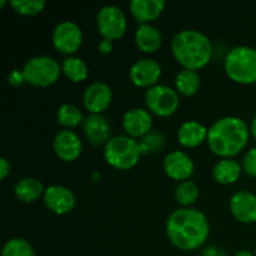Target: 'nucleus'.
<instances>
[{
    "label": "nucleus",
    "instance_id": "f257e3e1",
    "mask_svg": "<svg viewBox=\"0 0 256 256\" xmlns=\"http://www.w3.org/2000/svg\"><path fill=\"white\" fill-rule=\"evenodd\" d=\"M206 216L200 210L184 208L175 210L166 222V234L176 248L186 252L199 249L209 238Z\"/></svg>",
    "mask_w": 256,
    "mask_h": 256
},
{
    "label": "nucleus",
    "instance_id": "f03ea898",
    "mask_svg": "<svg viewBox=\"0 0 256 256\" xmlns=\"http://www.w3.org/2000/svg\"><path fill=\"white\" fill-rule=\"evenodd\" d=\"M249 140V128L242 119L226 116L216 120L208 132V144L216 155L230 158L239 154Z\"/></svg>",
    "mask_w": 256,
    "mask_h": 256
},
{
    "label": "nucleus",
    "instance_id": "7ed1b4c3",
    "mask_svg": "<svg viewBox=\"0 0 256 256\" xmlns=\"http://www.w3.org/2000/svg\"><path fill=\"white\" fill-rule=\"evenodd\" d=\"M172 55L185 69L198 70L212 59V45L209 38L198 30H182L172 42Z\"/></svg>",
    "mask_w": 256,
    "mask_h": 256
},
{
    "label": "nucleus",
    "instance_id": "20e7f679",
    "mask_svg": "<svg viewBox=\"0 0 256 256\" xmlns=\"http://www.w3.org/2000/svg\"><path fill=\"white\" fill-rule=\"evenodd\" d=\"M228 76L240 84L256 82V49L236 46L230 50L225 59Z\"/></svg>",
    "mask_w": 256,
    "mask_h": 256
},
{
    "label": "nucleus",
    "instance_id": "39448f33",
    "mask_svg": "<svg viewBox=\"0 0 256 256\" xmlns=\"http://www.w3.org/2000/svg\"><path fill=\"white\" fill-rule=\"evenodd\" d=\"M104 155L108 164L115 169H132L138 164L142 155L140 142H138L134 138L125 135L112 138L105 146Z\"/></svg>",
    "mask_w": 256,
    "mask_h": 256
},
{
    "label": "nucleus",
    "instance_id": "423d86ee",
    "mask_svg": "<svg viewBox=\"0 0 256 256\" xmlns=\"http://www.w3.org/2000/svg\"><path fill=\"white\" fill-rule=\"evenodd\" d=\"M62 72L59 62L46 55L32 58L22 68L25 82L40 88L50 86L56 82Z\"/></svg>",
    "mask_w": 256,
    "mask_h": 256
},
{
    "label": "nucleus",
    "instance_id": "0eeeda50",
    "mask_svg": "<svg viewBox=\"0 0 256 256\" xmlns=\"http://www.w3.org/2000/svg\"><path fill=\"white\" fill-rule=\"evenodd\" d=\"M148 109L158 116H170L179 108L176 92L166 85H154L145 92Z\"/></svg>",
    "mask_w": 256,
    "mask_h": 256
},
{
    "label": "nucleus",
    "instance_id": "6e6552de",
    "mask_svg": "<svg viewBox=\"0 0 256 256\" xmlns=\"http://www.w3.org/2000/svg\"><path fill=\"white\" fill-rule=\"evenodd\" d=\"M96 22L100 34L110 42L120 39L126 30V16L122 10L115 5L102 6L98 12Z\"/></svg>",
    "mask_w": 256,
    "mask_h": 256
},
{
    "label": "nucleus",
    "instance_id": "1a4fd4ad",
    "mask_svg": "<svg viewBox=\"0 0 256 256\" xmlns=\"http://www.w3.org/2000/svg\"><path fill=\"white\" fill-rule=\"evenodd\" d=\"M82 42V32L78 24L72 22H62L56 25L52 32V44L62 54H72Z\"/></svg>",
    "mask_w": 256,
    "mask_h": 256
},
{
    "label": "nucleus",
    "instance_id": "9d476101",
    "mask_svg": "<svg viewBox=\"0 0 256 256\" xmlns=\"http://www.w3.org/2000/svg\"><path fill=\"white\" fill-rule=\"evenodd\" d=\"M162 76L160 64L154 59L144 58L132 64L130 69V79L132 84L139 88H152L158 82Z\"/></svg>",
    "mask_w": 256,
    "mask_h": 256
},
{
    "label": "nucleus",
    "instance_id": "9b49d317",
    "mask_svg": "<svg viewBox=\"0 0 256 256\" xmlns=\"http://www.w3.org/2000/svg\"><path fill=\"white\" fill-rule=\"evenodd\" d=\"M44 202L48 209L58 215L70 212L75 206V196L72 190L60 185H52L45 189Z\"/></svg>",
    "mask_w": 256,
    "mask_h": 256
},
{
    "label": "nucleus",
    "instance_id": "f8f14e48",
    "mask_svg": "<svg viewBox=\"0 0 256 256\" xmlns=\"http://www.w3.org/2000/svg\"><path fill=\"white\" fill-rule=\"evenodd\" d=\"M82 144L72 130H62L54 138L55 154L64 162H74L82 154Z\"/></svg>",
    "mask_w": 256,
    "mask_h": 256
},
{
    "label": "nucleus",
    "instance_id": "ddd939ff",
    "mask_svg": "<svg viewBox=\"0 0 256 256\" xmlns=\"http://www.w3.org/2000/svg\"><path fill=\"white\" fill-rule=\"evenodd\" d=\"M112 99V89L105 82H92L84 92V106L92 114H100L110 105Z\"/></svg>",
    "mask_w": 256,
    "mask_h": 256
},
{
    "label": "nucleus",
    "instance_id": "4468645a",
    "mask_svg": "<svg viewBox=\"0 0 256 256\" xmlns=\"http://www.w3.org/2000/svg\"><path fill=\"white\" fill-rule=\"evenodd\" d=\"M230 210L235 219L250 224L256 222V196L249 192H235L230 200Z\"/></svg>",
    "mask_w": 256,
    "mask_h": 256
},
{
    "label": "nucleus",
    "instance_id": "2eb2a0df",
    "mask_svg": "<svg viewBox=\"0 0 256 256\" xmlns=\"http://www.w3.org/2000/svg\"><path fill=\"white\" fill-rule=\"evenodd\" d=\"M164 170L174 180H186L194 172V162L185 152L176 150L166 155L164 159Z\"/></svg>",
    "mask_w": 256,
    "mask_h": 256
},
{
    "label": "nucleus",
    "instance_id": "dca6fc26",
    "mask_svg": "<svg viewBox=\"0 0 256 256\" xmlns=\"http://www.w3.org/2000/svg\"><path fill=\"white\" fill-rule=\"evenodd\" d=\"M122 126L132 138L144 136L152 130V119L148 110L135 108L125 112L122 118Z\"/></svg>",
    "mask_w": 256,
    "mask_h": 256
},
{
    "label": "nucleus",
    "instance_id": "f3484780",
    "mask_svg": "<svg viewBox=\"0 0 256 256\" xmlns=\"http://www.w3.org/2000/svg\"><path fill=\"white\" fill-rule=\"evenodd\" d=\"M84 132L88 140L94 146H100L109 142L112 128L106 118L102 114H90L84 120Z\"/></svg>",
    "mask_w": 256,
    "mask_h": 256
},
{
    "label": "nucleus",
    "instance_id": "a211bd4d",
    "mask_svg": "<svg viewBox=\"0 0 256 256\" xmlns=\"http://www.w3.org/2000/svg\"><path fill=\"white\" fill-rule=\"evenodd\" d=\"M165 4L164 0H132L130 2V10L138 22L148 24L162 14Z\"/></svg>",
    "mask_w": 256,
    "mask_h": 256
},
{
    "label": "nucleus",
    "instance_id": "6ab92c4d",
    "mask_svg": "<svg viewBox=\"0 0 256 256\" xmlns=\"http://www.w3.org/2000/svg\"><path fill=\"white\" fill-rule=\"evenodd\" d=\"M209 130L200 122L190 120L185 122L178 132V139L179 142L185 148H196L208 139Z\"/></svg>",
    "mask_w": 256,
    "mask_h": 256
},
{
    "label": "nucleus",
    "instance_id": "aec40b11",
    "mask_svg": "<svg viewBox=\"0 0 256 256\" xmlns=\"http://www.w3.org/2000/svg\"><path fill=\"white\" fill-rule=\"evenodd\" d=\"M135 42L144 52H155L162 45V34L150 24H142L135 34Z\"/></svg>",
    "mask_w": 256,
    "mask_h": 256
},
{
    "label": "nucleus",
    "instance_id": "412c9836",
    "mask_svg": "<svg viewBox=\"0 0 256 256\" xmlns=\"http://www.w3.org/2000/svg\"><path fill=\"white\" fill-rule=\"evenodd\" d=\"M242 174V166L236 160H220L212 170L215 180L220 184H232L236 182Z\"/></svg>",
    "mask_w": 256,
    "mask_h": 256
},
{
    "label": "nucleus",
    "instance_id": "4be33fe9",
    "mask_svg": "<svg viewBox=\"0 0 256 256\" xmlns=\"http://www.w3.org/2000/svg\"><path fill=\"white\" fill-rule=\"evenodd\" d=\"M45 192L42 182L32 178L22 179L15 186V195L22 202H32Z\"/></svg>",
    "mask_w": 256,
    "mask_h": 256
},
{
    "label": "nucleus",
    "instance_id": "5701e85b",
    "mask_svg": "<svg viewBox=\"0 0 256 256\" xmlns=\"http://www.w3.org/2000/svg\"><path fill=\"white\" fill-rule=\"evenodd\" d=\"M200 84H202V79H200V75L195 70H182L176 75V79H175L176 89L182 94L186 95V96L196 94L200 88Z\"/></svg>",
    "mask_w": 256,
    "mask_h": 256
},
{
    "label": "nucleus",
    "instance_id": "b1692460",
    "mask_svg": "<svg viewBox=\"0 0 256 256\" xmlns=\"http://www.w3.org/2000/svg\"><path fill=\"white\" fill-rule=\"evenodd\" d=\"M62 70L68 79L74 82H82L88 78V66L80 58L68 56L62 60Z\"/></svg>",
    "mask_w": 256,
    "mask_h": 256
},
{
    "label": "nucleus",
    "instance_id": "393cba45",
    "mask_svg": "<svg viewBox=\"0 0 256 256\" xmlns=\"http://www.w3.org/2000/svg\"><path fill=\"white\" fill-rule=\"evenodd\" d=\"M58 122L65 128H74L82 122V114L79 108L72 104H64L56 114Z\"/></svg>",
    "mask_w": 256,
    "mask_h": 256
},
{
    "label": "nucleus",
    "instance_id": "a878e982",
    "mask_svg": "<svg viewBox=\"0 0 256 256\" xmlns=\"http://www.w3.org/2000/svg\"><path fill=\"white\" fill-rule=\"evenodd\" d=\"M175 196H176L179 204L184 205V206H189V205L194 204L196 202L198 196H199V188L195 182L186 180V182H182L178 185Z\"/></svg>",
    "mask_w": 256,
    "mask_h": 256
},
{
    "label": "nucleus",
    "instance_id": "bb28decb",
    "mask_svg": "<svg viewBox=\"0 0 256 256\" xmlns=\"http://www.w3.org/2000/svg\"><path fill=\"white\" fill-rule=\"evenodd\" d=\"M2 256H35L34 249L25 239L15 238L4 245Z\"/></svg>",
    "mask_w": 256,
    "mask_h": 256
},
{
    "label": "nucleus",
    "instance_id": "cd10ccee",
    "mask_svg": "<svg viewBox=\"0 0 256 256\" xmlns=\"http://www.w3.org/2000/svg\"><path fill=\"white\" fill-rule=\"evenodd\" d=\"M10 5L22 15H36L44 10L45 0H12Z\"/></svg>",
    "mask_w": 256,
    "mask_h": 256
},
{
    "label": "nucleus",
    "instance_id": "c85d7f7f",
    "mask_svg": "<svg viewBox=\"0 0 256 256\" xmlns=\"http://www.w3.org/2000/svg\"><path fill=\"white\" fill-rule=\"evenodd\" d=\"M164 146V136L162 134L158 132H150L144 139L140 142V149H142V154H146V152H159L162 148Z\"/></svg>",
    "mask_w": 256,
    "mask_h": 256
},
{
    "label": "nucleus",
    "instance_id": "c756f323",
    "mask_svg": "<svg viewBox=\"0 0 256 256\" xmlns=\"http://www.w3.org/2000/svg\"><path fill=\"white\" fill-rule=\"evenodd\" d=\"M242 168L246 174L256 178V148H252L246 152L242 160Z\"/></svg>",
    "mask_w": 256,
    "mask_h": 256
},
{
    "label": "nucleus",
    "instance_id": "7c9ffc66",
    "mask_svg": "<svg viewBox=\"0 0 256 256\" xmlns=\"http://www.w3.org/2000/svg\"><path fill=\"white\" fill-rule=\"evenodd\" d=\"M9 82L10 84L15 85V86H20L25 82L24 74H22V70L19 72V70H12L9 75Z\"/></svg>",
    "mask_w": 256,
    "mask_h": 256
},
{
    "label": "nucleus",
    "instance_id": "2f4dec72",
    "mask_svg": "<svg viewBox=\"0 0 256 256\" xmlns=\"http://www.w3.org/2000/svg\"><path fill=\"white\" fill-rule=\"evenodd\" d=\"M202 256H226V252H225L222 248L212 245V246H208L206 249H204Z\"/></svg>",
    "mask_w": 256,
    "mask_h": 256
},
{
    "label": "nucleus",
    "instance_id": "473e14b6",
    "mask_svg": "<svg viewBox=\"0 0 256 256\" xmlns=\"http://www.w3.org/2000/svg\"><path fill=\"white\" fill-rule=\"evenodd\" d=\"M98 49H99V52H102V54H109L112 50V42L106 39L102 40V42H99V45H98Z\"/></svg>",
    "mask_w": 256,
    "mask_h": 256
},
{
    "label": "nucleus",
    "instance_id": "72a5a7b5",
    "mask_svg": "<svg viewBox=\"0 0 256 256\" xmlns=\"http://www.w3.org/2000/svg\"><path fill=\"white\" fill-rule=\"evenodd\" d=\"M10 172V164L8 162L6 159L2 158L0 159V179H5L8 176V174Z\"/></svg>",
    "mask_w": 256,
    "mask_h": 256
},
{
    "label": "nucleus",
    "instance_id": "f704fd0d",
    "mask_svg": "<svg viewBox=\"0 0 256 256\" xmlns=\"http://www.w3.org/2000/svg\"><path fill=\"white\" fill-rule=\"evenodd\" d=\"M234 256H255V255H252L249 250H240V252H238Z\"/></svg>",
    "mask_w": 256,
    "mask_h": 256
},
{
    "label": "nucleus",
    "instance_id": "c9c22d12",
    "mask_svg": "<svg viewBox=\"0 0 256 256\" xmlns=\"http://www.w3.org/2000/svg\"><path fill=\"white\" fill-rule=\"evenodd\" d=\"M250 132H252V136H254L255 139H256V116L254 118V120H252V128H250Z\"/></svg>",
    "mask_w": 256,
    "mask_h": 256
},
{
    "label": "nucleus",
    "instance_id": "e433bc0d",
    "mask_svg": "<svg viewBox=\"0 0 256 256\" xmlns=\"http://www.w3.org/2000/svg\"><path fill=\"white\" fill-rule=\"evenodd\" d=\"M5 2H0V6H4Z\"/></svg>",
    "mask_w": 256,
    "mask_h": 256
},
{
    "label": "nucleus",
    "instance_id": "4c0bfd02",
    "mask_svg": "<svg viewBox=\"0 0 256 256\" xmlns=\"http://www.w3.org/2000/svg\"><path fill=\"white\" fill-rule=\"evenodd\" d=\"M255 256H256V250H255Z\"/></svg>",
    "mask_w": 256,
    "mask_h": 256
}]
</instances>
